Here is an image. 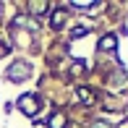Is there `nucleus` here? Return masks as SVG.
<instances>
[{
    "instance_id": "obj_6",
    "label": "nucleus",
    "mask_w": 128,
    "mask_h": 128,
    "mask_svg": "<svg viewBox=\"0 0 128 128\" xmlns=\"http://www.w3.org/2000/svg\"><path fill=\"white\" fill-rule=\"evenodd\" d=\"M78 97H81V102H84V104L92 102V92H89V89H78Z\"/></svg>"
},
{
    "instance_id": "obj_1",
    "label": "nucleus",
    "mask_w": 128,
    "mask_h": 128,
    "mask_svg": "<svg viewBox=\"0 0 128 128\" xmlns=\"http://www.w3.org/2000/svg\"><path fill=\"white\" fill-rule=\"evenodd\" d=\"M18 107L24 110L29 118H34V115H37V110H39V100H37V94H26V97H21V100H18Z\"/></svg>"
},
{
    "instance_id": "obj_3",
    "label": "nucleus",
    "mask_w": 128,
    "mask_h": 128,
    "mask_svg": "<svg viewBox=\"0 0 128 128\" xmlns=\"http://www.w3.org/2000/svg\"><path fill=\"white\" fill-rule=\"evenodd\" d=\"M97 47H100L102 52H104V50H115V47H118V39H115V37H102Z\"/></svg>"
},
{
    "instance_id": "obj_4",
    "label": "nucleus",
    "mask_w": 128,
    "mask_h": 128,
    "mask_svg": "<svg viewBox=\"0 0 128 128\" xmlns=\"http://www.w3.org/2000/svg\"><path fill=\"white\" fill-rule=\"evenodd\" d=\"M47 126H50V128H66V118H63L60 112H55V115H50Z\"/></svg>"
},
{
    "instance_id": "obj_2",
    "label": "nucleus",
    "mask_w": 128,
    "mask_h": 128,
    "mask_svg": "<svg viewBox=\"0 0 128 128\" xmlns=\"http://www.w3.org/2000/svg\"><path fill=\"white\" fill-rule=\"evenodd\" d=\"M26 73H29V66H26V63H16V66L8 71V76H10V81H24Z\"/></svg>"
},
{
    "instance_id": "obj_5",
    "label": "nucleus",
    "mask_w": 128,
    "mask_h": 128,
    "mask_svg": "<svg viewBox=\"0 0 128 128\" xmlns=\"http://www.w3.org/2000/svg\"><path fill=\"white\" fill-rule=\"evenodd\" d=\"M66 21V10H52V29H60Z\"/></svg>"
},
{
    "instance_id": "obj_7",
    "label": "nucleus",
    "mask_w": 128,
    "mask_h": 128,
    "mask_svg": "<svg viewBox=\"0 0 128 128\" xmlns=\"http://www.w3.org/2000/svg\"><path fill=\"white\" fill-rule=\"evenodd\" d=\"M3 55H8V47H5V44H0V58Z\"/></svg>"
}]
</instances>
